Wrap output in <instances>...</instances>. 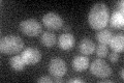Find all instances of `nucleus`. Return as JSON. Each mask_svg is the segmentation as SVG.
Segmentation results:
<instances>
[{"instance_id":"5","label":"nucleus","mask_w":124,"mask_h":83,"mask_svg":"<svg viewBox=\"0 0 124 83\" xmlns=\"http://www.w3.org/2000/svg\"><path fill=\"white\" fill-rule=\"evenodd\" d=\"M67 72V66L62 58L55 57L51 59L49 64V73L55 77H63Z\"/></svg>"},{"instance_id":"15","label":"nucleus","mask_w":124,"mask_h":83,"mask_svg":"<svg viewBox=\"0 0 124 83\" xmlns=\"http://www.w3.org/2000/svg\"><path fill=\"white\" fill-rule=\"evenodd\" d=\"M9 64H10V66L15 71H22L26 65L21 55H15V56H13L9 60Z\"/></svg>"},{"instance_id":"20","label":"nucleus","mask_w":124,"mask_h":83,"mask_svg":"<svg viewBox=\"0 0 124 83\" xmlns=\"http://www.w3.org/2000/svg\"><path fill=\"white\" fill-rule=\"evenodd\" d=\"M123 4H124V1H123V0H119V1H117V6H118V9H117V10L123 11Z\"/></svg>"},{"instance_id":"12","label":"nucleus","mask_w":124,"mask_h":83,"mask_svg":"<svg viewBox=\"0 0 124 83\" xmlns=\"http://www.w3.org/2000/svg\"><path fill=\"white\" fill-rule=\"evenodd\" d=\"M72 68L73 70L78 71V72H82V71H85L88 66H89V59L86 56H76L72 59Z\"/></svg>"},{"instance_id":"9","label":"nucleus","mask_w":124,"mask_h":83,"mask_svg":"<svg viewBox=\"0 0 124 83\" xmlns=\"http://www.w3.org/2000/svg\"><path fill=\"white\" fill-rule=\"evenodd\" d=\"M79 50L80 52L84 55H90L95 51V44L94 42L90 38L85 37L79 44Z\"/></svg>"},{"instance_id":"23","label":"nucleus","mask_w":124,"mask_h":83,"mask_svg":"<svg viewBox=\"0 0 124 83\" xmlns=\"http://www.w3.org/2000/svg\"><path fill=\"white\" fill-rule=\"evenodd\" d=\"M120 76H121V79L124 78V71H123V69L121 70V72H120Z\"/></svg>"},{"instance_id":"16","label":"nucleus","mask_w":124,"mask_h":83,"mask_svg":"<svg viewBox=\"0 0 124 83\" xmlns=\"http://www.w3.org/2000/svg\"><path fill=\"white\" fill-rule=\"evenodd\" d=\"M108 46L107 45H103V44H98L97 46L95 47V53L98 57L100 58H104L108 55Z\"/></svg>"},{"instance_id":"17","label":"nucleus","mask_w":124,"mask_h":83,"mask_svg":"<svg viewBox=\"0 0 124 83\" xmlns=\"http://www.w3.org/2000/svg\"><path fill=\"white\" fill-rule=\"evenodd\" d=\"M110 60L112 61V62H117L118 61V59H119V53H117V52H112L111 54H110Z\"/></svg>"},{"instance_id":"22","label":"nucleus","mask_w":124,"mask_h":83,"mask_svg":"<svg viewBox=\"0 0 124 83\" xmlns=\"http://www.w3.org/2000/svg\"><path fill=\"white\" fill-rule=\"evenodd\" d=\"M54 81L55 82H63V79H62V77H55L54 78Z\"/></svg>"},{"instance_id":"2","label":"nucleus","mask_w":124,"mask_h":83,"mask_svg":"<svg viewBox=\"0 0 124 83\" xmlns=\"http://www.w3.org/2000/svg\"><path fill=\"white\" fill-rule=\"evenodd\" d=\"M24 49V42L17 35H5L0 39V51L3 54H18Z\"/></svg>"},{"instance_id":"13","label":"nucleus","mask_w":124,"mask_h":83,"mask_svg":"<svg viewBox=\"0 0 124 83\" xmlns=\"http://www.w3.org/2000/svg\"><path fill=\"white\" fill-rule=\"evenodd\" d=\"M40 42L44 46L48 47V48H52L57 43L56 35L52 32H50V31H45V32L40 35Z\"/></svg>"},{"instance_id":"19","label":"nucleus","mask_w":124,"mask_h":83,"mask_svg":"<svg viewBox=\"0 0 124 83\" xmlns=\"http://www.w3.org/2000/svg\"><path fill=\"white\" fill-rule=\"evenodd\" d=\"M67 82L68 83H83L84 81L80 78H71V79H68Z\"/></svg>"},{"instance_id":"1","label":"nucleus","mask_w":124,"mask_h":83,"mask_svg":"<svg viewBox=\"0 0 124 83\" xmlns=\"http://www.w3.org/2000/svg\"><path fill=\"white\" fill-rule=\"evenodd\" d=\"M110 20V9L103 2H97L91 7L88 15V23L92 29L101 30Z\"/></svg>"},{"instance_id":"8","label":"nucleus","mask_w":124,"mask_h":83,"mask_svg":"<svg viewBox=\"0 0 124 83\" xmlns=\"http://www.w3.org/2000/svg\"><path fill=\"white\" fill-rule=\"evenodd\" d=\"M75 37L71 33H63L58 38V46L62 50H69L75 45Z\"/></svg>"},{"instance_id":"7","label":"nucleus","mask_w":124,"mask_h":83,"mask_svg":"<svg viewBox=\"0 0 124 83\" xmlns=\"http://www.w3.org/2000/svg\"><path fill=\"white\" fill-rule=\"evenodd\" d=\"M42 23L49 29L52 30H59L63 27V19L58 14L55 13H48L42 17Z\"/></svg>"},{"instance_id":"21","label":"nucleus","mask_w":124,"mask_h":83,"mask_svg":"<svg viewBox=\"0 0 124 83\" xmlns=\"http://www.w3.org/2000/svg\"><path fill=\"white\" fill-rule=\"evenodd\" d=\"M99 83H113V81L110 80V79H106V78H101V80L98 81Z\"/></svg>"},{"instance_id":"11","label":"nucleus","mask_w":124,"mask_h":83,"mask_svg":"<svg viewBox=\"0 0 124 83\" xmlns=\"http://www.w3.org/2000/svg\"><path fill=\"white\" fill-rule=\"evenodd\" d=\"M108 45H110L112 50H114L115 52H117V53L123 52V49H124V37H123V34L119 33V34H116L114 37H112Z\"/></svg>"},{"instance_id":"4","label":"nucleus","mask_w":124,"mask_h":83,"mask_svg":"<svg viewBox=\"0 0 124 83\" xmlns=\"http://www.w3.org/2000/svg\"><path fill=\"white\" fill-rule=\"evenodd\" d=\"M90 72L97 78H107L112 74V68L106 60L98 58L91 64Z\"/></svg>"},{"instance_id":"10","label":"nucleus","mask_w":124,"mask_h":83,"mask_svg":"<svg viewBox=\"0 0 124 83\" xmlns=\"http://www.w3.org/2000/svg\"><path fill=\"white\" fill-rule=\"evenodd\" d=\"M110 25L113 27V28H122L123 25H124V15H123V11L121 10H115L113 11L112 16H110Z\"/></svg>"},{"instance_id":"3","label":"nucleus","mask_w":124,"mask_h":83,"mask_svg":"<svg viewBox=\"0 0 124 83\" xmlns=\"http://www.w3.org/2000/svg\"><path fill=\"white\" fill-rule=\"evenodd\" d=\"M20 30L28 37H37L42 31V26L35 19H27L20 23Z\"/></svg>"},{"instance_id":"14","label":"nucleus","mask_w":124,"mask_h":83,"mask_svg":"<svg viewBox=\"0 0 124 83\" xmlns=\"http://www.w3.org/2000/svg\"><path fill=\"white\" fill-rule=\"evenodd\" d=\"M112 32L108 29H101L99 30V32L96 34V39L98 41L99 44H103V45H108L110 41L112 38Z\"/></svg>"},{"instance_id":"6","label":"nucleus","mask_w":124,"mask_h":83,"mask_svg":"<svg viewBox=\"0 0 124 83\" xmlns=\"http://www.w3.org/2000/svg\"><path fill=\"white\" fill-rule=\"evenodd\" d=\"M21 56L26 65H36L37 62L40 61L41 53L37 48L28 47V48H26L21 52Z\"/></svg>"},{"instance_id":"18","label":"nucleus","mask_w":124,"mask_h":83,"mask_svg":"<svg viewBox=\"0 0 124 83\" xmlns=\"http://www.w3.org/2000/svg\"><path fill=\"white\" fill-rule=\"evenodd\" d=\"M37 82L38 83H46V82H48V83H52L53 80H52V78H50V77H40V78H38L37 79Z\"/></svg>"}]
</instances>
